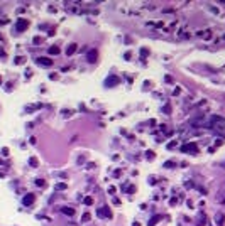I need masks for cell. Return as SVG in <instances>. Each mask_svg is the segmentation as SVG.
I'll return each mask as SVG.
<instances>
[{"label":"cell","instance_id":"cell-8","mask_svg":"<svg viewBox=\"0 0 225 226\" xmlns=\"http://www.w3.org/2000/svg\"><path fill=\"white\" fill-rule=\"evenodd\" d=\"M97 57H98V52H97L95 49L88 52V61H90V63H95V61H97Z\"/></svg>","mask_w":225,"mask_h":226},{"label":"cell","instance_id":"cell-5","mask_svg":"<svg viewBox=\"0 0 225 226\" xmlns=\"http://www.w3.org/2000/svg\"><path fill=\"white\" fill-rule=\"evenodd\" d=\"M34 199H36V194H27L22 199V204H24V206H31V204L34 203Z\"/></svg>","mask_w":225,"mask_h":226},{"label":"cell","instance_id":"cell-4","mask_svg":"<svg viewBox=\"0 0 225 226\" xmlns=\"http://www.w3.org/2000/svg\"><path fill=\"white\" fill-rule=\"evenodd\" d=\"M98 216L100 218H112V213H110V209H108V208L107 206H103V209H102V208H100V209H98Z\"/></svg>","mask_w":225,"mask_h":226},{"label":"cell","instance_id":"cell-6","mask_svg":"<svg viewBox=\"0 0 225 226\" xmlns=\"http://www.w3.org/2000/svg\"><path fill=\"white\" fill-rule=\"evenodd\" d=\"M112 84H119V78L117 76H108L107 80H105V86H108V88H110Z\"/></svg>","mask_w":225,"mask_h":226},{"label":"cell","instance_id":"cell-13","mask_svg":"<svg viewBox=\"0 0 225 226\" xmlns=\"http://www.w3.org/2000/svg\"><path fill=\"white\" fill-rule=\"evenodd\" d=\"M29 162H31V166H37V159H34V157H31V160H29Z\"/></svg>","mask_w":225,"mask_h":226},{"label":"cell","instance_id":"cell-3","mask_svg":"<svg viewBox=\"0 0 225 226\" xmlns=\"http://www.w3.org/2000/svg\"><path fill=\"white\" fill-rule=\"evenodd\" d=\"M36 63L41 64V66H51V64H53V59H48V57H37Z\"/></svg>","mask_w":225,"mask_h":226},{"label":"cell","instance_id":"cell-18","mask_svg":"<svg viewBox=\"0 0 225 226\" xmlns=\"http://www.w3.org/2000/svg\"><path fill=\"white\" fill-rule=\"evenodd\" d=\"M3 54H5V52H3V49H2V47H0V57H2Z\"/></svg>","mask_w":225,"mask_h":226},{"label":"cell","instance_id":"cell-15","mask_svg":"<svg viewBox=\"0 0 225 226\" xmlns=\"http://www.w3.org/2000/svg\"><path fill=\"white\" fill-rule=\"evenodd\" d=\"M90 220V213H85L83 214V221H88Z\"/></svg>","mask_w":225,"mask_h":226},{"label":"cell","instance_id":"cell-11","mask_svg":"<svg viewBox=\"0 0 225 226\" xmlns=\"http://www.w3.org/2000/svg\"><path fill=\"white\" fill-rule=\"evenodd\" d=\"M24 63H25L24 57H20V56H19V57H15V64H24Z\"/></svg>","mask_w":225,"mask_h":226},{"label":"cell","instance_id":"cell-9","mask_svg":"<svg viewBox=\"0 0 225 226\" xmlns=\"http://www.w3.org/2000/svg\"><path fill=\"white\" fill-rule=\"evenodd\" d=\"M75 51H76V44H70V47L66 49V54L71 56V54H75Z\"/></svg>","mask_w":225,"mask_h":226},{"label":"cell","instance_id":"cell-16","mask_svg":"<svg viewBox=\"0 0 225 226\" xmlns=\"http://www.w3.org/2000/svg\"><path fill=\"white\" fill-rule=\"evenodd\" d=\"M36 184H37V186H44V181H42V179H37V181H36Z\"/></svg>","mask_w":225,"mask_h":226},{"label":"cell","instance_id":"cell-1","mask_svg":"<svg viewBox=\"0 0 225 226\" xmlns=\"http://www.w3.org/2000/svg\"><path fill=\"white\" fill-rule=\"evenodd\" d=\"M29 27V22L25 19H19L17 20V26H15V31L17 32H22V31H25V29Z\"/></svg>","mask_w":225,"mask_h":226},{"label":"cell","instance_id":"cell-10","mask_svg":"<svg viewBox=\"0 0 225 226\" xmlns=\"http://www.w3.org/2000/svg\"><path fill=\"white\" fill-rule=\"evenodd\" d=\"M49 54H59V47H58V46L49 47Z\"/></svg>","mask_w":225,"mask_h":226},{"label":"cell","instance_id":"cell-14","mask_svg":"<svg viewBox=\"0 0 225 226\" xmlns=\"http://www.w3.org/2000/svg\"><path fill=\"white\" fill-rule=\"evenodd\" d=\"M56 189H58V191H61V189H66V184H58Z\"/></svg>","mask_w":225,"mask_h":226},{"label":"cell","instance_id":"cell-7","mask_svg":"<svg viewBox=\"0 0 225 226\" xmlns=\"http://www.w3.org/2000/svg\"><path fill=\"white\" fill-rule=\"evenodd\" d=\"M215 221H217V226H223V223H225V216H223V213H217Z\"/></svg>","mask_w":225,"mask_h":226},{"label":"cell","instance_id":"cell-19","mask_svg":"<svg viewBox=\"0 0 225 226\" xmlns=\"http://www.w3.org/2000/svg\"><path fill=\"white\" fill-rule=\"evenodd\" d=\"M0 83H2V78H0Z\"/></svg>","mask_w":225,"mask_h":226},{"label":"cell","instance_id":"cell-17","mask_svg":"<svg viewBox=\"0 0 225 226\" xmlns=\"http://www.w3.org/2000/svg\"><path fill=\"white\" fill-rule=\"evenodd\" d=\"M92 203H93L92 198H86V199H85V204H92Z\"/></svg>","mask_w":225,"mask_h":226},{"label":"cell","instance_id":"cell-2","mask_svg":"<svg viewBox=\"0 0 225 226\" xmlns=\"http://www.w3.org/2000/svg\"><path fill=\"white\" fill-rule=\"evenodd\" d=\"M198 150L197 143H188V145H183V152H190V154H195Z\"/></svg>","mask_w":225,"mask_h":226},{"label":"cell","instance_id":"cell-12","mask_svg":"<svg viewBox=\"0 0 225 226\" xmlns=\"http://www.w3.org/2000/svg\"><path fill=\"white\" fill-rule=\"evenodd\" d=\"M63 213H66V214H70V216H71L75 211H73V209H68V208H63Z\"/></svg>","mask_w":225,"mask_h":226}]
</instances>
